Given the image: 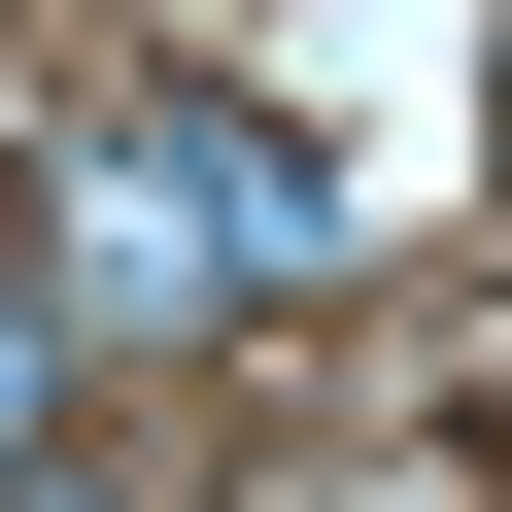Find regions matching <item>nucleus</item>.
<instances>
[{
	"instance_id": "obj_1",
	"label": "nucleus",
	"mask_w": 512,
	"mask_h": 512,
	"mask_svg": "<svg viewBox=\"0 0 512 512\" xmlns=\"http://www.w3.org/2000/svg\"><path fill=\"white\" fill-rule=\"evenodd\" d=\"M103 137H137V205H171V274H205V308L342 274V137H308V103H205V69H137Z\"/></svg>"
},
{
	"instance_id": "obj_2",
	"label": "nucleus",
	"mask_w": 512,
	"mask_h": 512,
	"mask_svg": "<svg viewBox=\"0 0 512 512\" xmlns=\"http://www.w3.org/2000/svg\"><path fill=\"white\" fill-rule=\"evenodd\" d=\"M35 478H69V308L0 274V512H35Z\"/></svg>"
}]
</instances>
